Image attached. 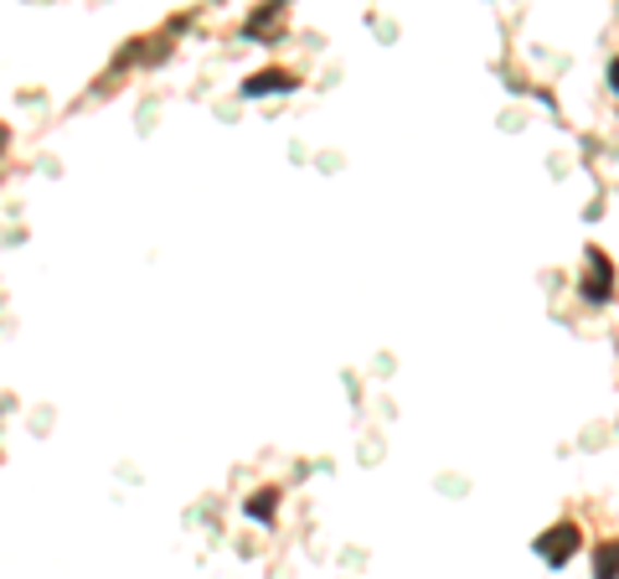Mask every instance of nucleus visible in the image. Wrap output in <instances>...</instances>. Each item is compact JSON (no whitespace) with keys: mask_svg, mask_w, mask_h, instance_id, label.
I'll return each instance as SVG.
<instances>
[{"mask_svg":"<svg viewBox=\"0 0 619 579\" xmlns=\"http://www.w3.org/2000/svg\"><path fill=\"white\" fill-rule=\"evenodd\" d=\"M594 579H619V539H604L594 548Z\"/></svg>","mask_w":619,"mask_h":579,"instance_id":"39448f33","label":"nucleus"},{"mask_svg":"<svg viewBox=\"0 0 619 579\" xmlns=\"http://www.w3.org/2000/svg\"><path fill=\"white\" fill-rule=\"evenodd\" d=\"M274 512H279V492H274V486H258V492L243 502V518H253V522H274Z\"/></svg>","mask_w":619,"mask_h":579,"instance_id":"20e7f679","label":"nucleus"},{"mask_svg":"<svg viewBox=\"0 0 619 579\" xmlns=\"http://www.w3.org/2000/svg\"><path fill=\"white\" fill-rule=\"evenodd\" d=\"M5 141H11V130H5V124H0V150H5Z\"/></svg>","mask_w":619,"mask_h":579,"instance_id":"6e6552de","label":"nucleus"},{"mask_svg":"<svg viewBox=\"0 0 619 579\" xmlns=\"http://www.w3.org/2000/svg\"><path fill=\"white\" fill-rule=\"evenodd\" d=\"M579 543H583V528H579V522H553V528H542V533H537V543H532V548H537L542 564L562 569V564H573Z\"/></svg>","mask_w":619,"mask_h":579,"instance_id":"f03ea898","label":"nucleus"},{"mask_svg":"<svg viewBox=\"0 0 619 579\" xmlns=\"http://www.w3.org/2000/svg\"><path fill=\"white\" fill-rule=\"evenodd\" d=\"M583 254H588V269H583V280H579V295L588 305H609L615 300V260L604 254L599 243H588Z\"/></svg>","mask_w":619,"mask_h":579,"instance_id":"f257e3e1","label":"nucleus"},{"mask_svg":"<svg viewBox=\"0 0 619 579\" xmlns=\"http://www.w3.org/2000/svg\"><path fill=\"white\" fill-rule=\"evenodd\" d=\"M279 16H284V5H264V11H253V16L243 21V37H258V32H269Z\"/></svg>","mask_w":619,"mask_h":579,"instance_id":"423d86ee","label":"nucleus"},{"mask_svg":"<svg viewBox=\"0 0 619 579\" xmlns=\"http://www.w3.org/2000/svg\"><path fill=\"white\" fill-rule=\"evenodd\" d=\"M609 88H615V94H619V58L609 62Z\"/></svg>","mask_w":619,"mask_h":579,"instance_id":"0eeeda50","label":"nucleus"},{"mask_svg":"<svg viewBox=\"0 0 619 579\" xmlns=\"http://www.w3.org/2000/svg\"><path fill=\"white\" fill-rule=\"evenodd\" d=\"M300 79H294L290 68H264V73H248L243 79V99H264V94H294Z\"/></svg>","mask_w":619,"mask_h":579,"instance_id":"7ed1b4c3","label":"nucleus"}]
</instances>
